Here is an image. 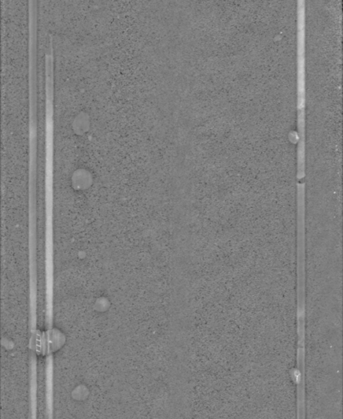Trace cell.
Segmentation results:
<instances>
[{
    "instance_id": "obj_1",
    "label": "cell",
    "mask_w": 343,
    "mask_h": 419,
    "mask_svg": "<svg viewBox=\"0 0 343 419\" xmlns=\"http://www.w3.org/2000/svg\"><path fill=\"white\" fill-rule=\"evenodd\" d=\"M38 419V377H29V419Z\"/></svg>"
}]
</instances>
